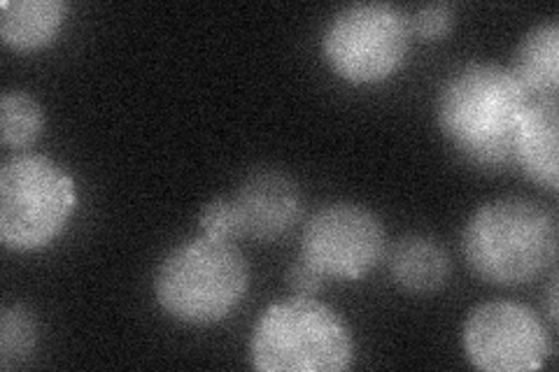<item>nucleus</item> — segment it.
<instances>
[{
	"mask_svg": "<svg viewBox=\"0 0 559 372\" xmlns=\"http://www.w3.org/2000/svg\"><path fill=\"white\" fill-rule=\"evenodd\" d=\"M530 100L509 68L476 61L445 80L436 117L443 135L468 164L509 168L515 164V133Z\"/></svg>",
	"mask_w": 559,
	"mask_h": 372,
	"instance_id": "1",
	"label": "nucleus"
},
{
	"mask_svg": "<svg viewBox=\"0 0 559 372\" xmlns=\"http://www.w3.org/2000/svg\"><path fill=\"white\" fill-rule=\"evenodd\" d=\"M557 219L532 199L506 196L480 205L462 233V252L480 279L520 287L544 275L557 259Z\"/></svg>",
	"mask_w": 559,
	"mask_h": 372,
	"instance_id": "2",
	"label": "nucleus"
},
{
	"mask_svg": "<svg viewBox=\"0 0 559 372\" xmlns=\"http://www.w3.org/2000/svg\"><path fill=\"white\" fill-rule=\"evenodd\" d=\"M250 287L248 259L231 240L194 238L162 261L154 293L164 312L189 326H210L229 316Z\"/></svg>",
	"mask_w": 559,
	"mask_h": 372,
	"instance_id": "3",
	"label": "nucleus"
},
{
	"mask_svg": "<svg viewBox=\"0 0 559 372\" xmlns=\"http://www.w3.org/2000/svg\"><path fill=\"white\" fill-rule=\"evenodd\" d=\"M250 357L261 372H341L353 361V333L318 298L294 296L259 316Z\"/></svg>",
	"mask_w": 559,
	"mask_h": 372,
	"instance_id": "4",
	"label": "nucleus"
},
{
	"mask_svg": "<svg viewBox=\"0 0 559 372\" xmlns=\"http://www.w3.org/2000/svg\"><path fill=\"white\" fill-rule=\"evenodd\" d=\"M78 205L75 182L40 154L12 156L0 168V242L10 252H38L55 242Z\"/></svg>",
	"mask_w": 559,
	"mask_h": 372,
	"instance_id": "5",
	"label": "nucleus"
},
{
	"mask_svg": "<svg viewBox=\"0 0 559 372\" xmlns=\"http://www.w3.org/2000/svg\"><path fill=\"white\" fill-rule=\"evenodd\" d=\"M411 16L390 3H357L329 22L322 51L329 68L353 84L392 77L411 45Z\"/></svg>",
	"mask_w": 559,
	"mask_h": 372,
	"instance_id": "6",
	"label": "nucleus"
},
{
	"mask_svg": "<svg viewBox=\"0 0 559 372\" xmlns=\"http://www.w3.org/2000/svg\"><path fill=\"white\" fill-rule=\"evenodd\" d=\"M462 343L468 361L485 372H532L544 368L552 351L540 316L511 300H492L471 310Z\"/></svg>",
	"mask_w": 559,
	"mask_h": 372,
	"instance_id": "7",
	"label": "nucleus"
},
{
	"mask_svg": "<svg viewBox=\"0 0 559 372\" xmlns=\"http://www.w3.org/2000/svg\"><path fill=\"white\" fill-rule=\"evenodd\" d=\"M384 226L355 203H331L314 212L301 236V259L324 277L361 279L384 256Z\"/></svg>",
	"mask_w": 559,
	"mask_h": 372,
	"instance_id": "8",
	"label": "nucleus"
},
{
	"mask_svg": "<svg viewBox=\"0 0 559 372\" xmlns=\"http://www.w3.org/2000/svg\"><path fill=\"white\" fill-rule=\"evenodd\" d=\"M238 217V238L273 242L301 219V193L287 175L259 170L242 182L231 199Z\"/></svg>",
	"mask_w": 559,
	"mask_h": 372,
	"instance_id": "9",
	"label": "nucleus"
},
{
	"mask_svg": "<svg viewBox=\"0 0 559 372\" xmlns=\"http://www.w3.org/2000/svg\"><path fill=\"white\" fill-rule=\"evenodd\" d=\"M559 103L557 96L532 98L515 133V164L550 193L559 189Z\"/></svg>",
	"mask_w": 559,
	"mask_h": 372,
	"instance_id": "10",
	"label": "nucleus"
},
{
	"mask_svg": "<svg viewBox=\"0 0 559 372\" xmlns=\"http://www.w3.org/2000/svg\"><path fill=\"white\" fill-rule=\"evenodd\" d=\"M63 0H3L0 38L14 51H35L57 38L66 22Z\"/></svg>",
	"mask_w": 559,
	"mask_h": 372,
	"instance_id": "11",
	"label": "nucleus"
},
{
	"mask_svg": "<svg viewBox=\"0 0 559 372\" xmlns=\"http://www.w3.org/2000/svg\"><path fill=\"white\" fill-rule=\"evenodd\" d=\"M390 273L401 289L431 293L450 277V259L443 247L427 236H406L390 252Z\"/></svg>",
	"mask_w": 559,
	"mask_h": 372,
	"instance_id": "12",
	"label": "nucleus"
},
{
	"mask_svg": "<svg viewBox=\"0 0 559 372\" xmlns=\"http://www.w3.org/2000/svg\"><path fill=\"white\" fill-rule=\"evenodd\" d=\"M511 73L536 98L557 96L559 88V24L546 22L524 35L515 49Z\"/></svg>",
	"mask_w": 559,
	"mask_h": 372,
	"instance_id": "13",
	"label": "nucleus"
},
{
	"mask_svg": "<svg viewBox=\"0 0 559 372\" xmlns=\"http://www.w3.org/2000/svg\"><path fill=\"white\" fill-rule=\"evenodd\" d=\"M45 131L43 105L26 92H5L0 98V135L8 147L24 149Z\"/></svg>",
	"mask_w": 559,
	"mask_h": 372,
	"instance_id": "14",
	"label": "nucleus"
},
{
	"mask_svg": "<svg viewBox=\"0 0 559 372\" xmlns=\"http://www.w3.org/2000/svg\"><path fill=\"white\" fill-rule=\"evenodd\" d=\"M38 345V322L22 308L12 305L0 314V368L10 370L31 357Z\"/></svg>",
	"mask_w": 559,
	"mask_h": 372,
	"instance_id": "15",
	"label": "nucleus"
},
{
	"mask_svg": "<svg viewBox=\"0 0 559 372\" xmlns=\"http://www.w3.org/2000/svg\"><path fill=\"white\" fill-rule=\"evenodd\" d=\"M457 22V8L452 3L423 5L411 16V31L425 40H443Z\"/></svg>",
	"mask_w": 559,
	"mask_h": 372,
	"instance_id": "16",
	"label": "nucleus"
},
{
	"mask_svg": "<svg viewBox=\"0 0 559 372\" xmlns=\"http://www.w3.org/2000/svg\"><path fill=\"white\" fill-rule=\"evenodd\" d=\"M203 236L217 240H236L238 238V217L234 203L226 199H215L203 205L199 215Z\"/></svg>",
	"mask_w": 559,
	"mask_h": 372,
	"instance_id": "17",
	"label": "nucleus"
},
{
	"mask_svg": "<svg viewBox=\"0 0 559 372\" xmlns=\"http://www.w3.org/2000/svg\"><path fill=\"white\" fill-rule=\"evenodd\" d=\"M324 275L312 268V265L304 259H296L287 271V285L294 291V296H308L314 298L324 287Z\"/></svg>",
	"mask_w": 559,
	"mask_h": 372,
	"instance_id": "18",
	"label": "nucleus"
},
{
	"mask_svg": "<svg viewBox=\"0 0 559 372\" xmlns=\"http://www.w3.org/2000/svg\"><path fill=\"white\" fill-rule=\"evenodd\" d=\"M548 300H550V322L555 324V322H557V275H552V281H550V293H548Z\"/></svg>",
	"mask_w": 559,
	"mask_h": 372,
	"instance_id": "19",
	"label": "nucleus"
}]
</instances>
